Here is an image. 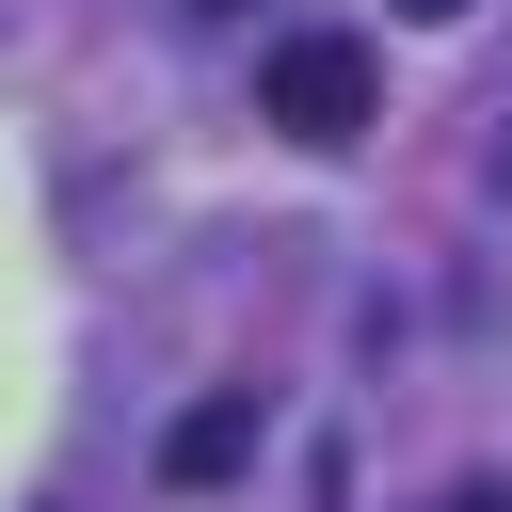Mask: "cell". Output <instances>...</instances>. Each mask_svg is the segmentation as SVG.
<instances>
[{"label": "cell", "instance_id": "277c9868", "mask_svg": "<svg viewBox=\"0 0 512 512\" xmlns=\"http://www.w3.org/2000/svg\"><path fill=\"white\" fill-rule=\"evenodd\" d=\"M384 16H416V32H448V16H464V0H384Z\"/></svg>", "mask_w": 512, "mask_h": 512}, {"label": "cell", "instance_id": "3957f363", "mask_svg": "<svg viewBox=\"0 0 512 512\" xmlns=\"http://www.w3.org/2000/svg\"><path fill=\"white\" fill-rule=\"evenodd\" d=\"M432 512H512V480H464V496H432Z\"/></svg>", "mask_w": 512, "mask_h": 512}, {"label": "cell", "instance_id": "6da1fadb", "mask_svg": "<svg viewBox=\"0 0 512 512\" xmlns=\"http://www.w3.org/2000/svg\"><path fill=\"white\" fill-rule=\"evenodd\" d=\"M256 112H272L288 144H368L384 80H368V48H352V32H288V48L256 64Z\"/></svg>", "mask_w": 512, "mask_h": 512}, {"label": "cell", "instance_id": "7a4b0ae2", "mask_svg": "<svg viewBox=\"0 0 512 512\" xmlns=\"http://www.w3.org/2000/svg\"><path fill=\"white\" fill-rule=\"evenodd\" d=\"M256 464V384H224V400H192L176 432H160V480L176 496H208V480H240Z\"/></svg>", "mask_w": 512, "mask_h": 512}]
</instances>
